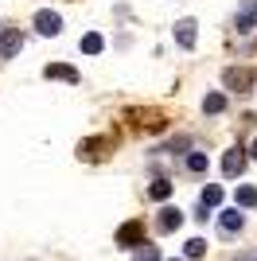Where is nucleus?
Segmentation results:
<instances>
[{
    "label": "nucleus",
    "mask_w": 257,
    "mask_h": 261,
    "mask_svg": "<svg viewBox=\"0 0 257 261\" xmlns=\"http://www.w3.org/2000/svg\"><path fill=\"white\" fill-rule=\"evenodd\" d=\"M140 257H144V261H160V257H156V250H152V246H144V253H140Z\"/></svg>",
    "instance_id": "obj_17"
},
{
    "label": "nucleus",
    "mask_w": 257,
    "mask_h": 261,
    "mask_svg": "<svg viewBox=\"0 0 257 261\" xmlns=\"http://www.w3.org/2000/svg\"><path fill=\"white\" fill-rule=\"evenodd\" d=\"M171 261H179V257H171Z\"/></svg>",
    "instance_id": "obj_19"
},
{
    "label": "nucleus",
    "mask_w": 257,
    "mask_h": 261,
    "mask_svg": "<svg viewBox=\"0 0 257 261\" xmlns=\"http://www.w3.org/2000/svg\"><path fill=\"white\" fill-rule=\"evenodd\" d=\"M203 253H207V242L203 238H191V242H187V257H203Z\"/></svg>",
    "instance_id": "obj_16"
},
{
    "label": "nucleus",
    "mask_w": 257,
    "mask_h": 261,
    "mask_svg": "<svg viewBox=\"0 0 257 261\" xmlns=\"http://www.w3.org/2000/svg\"><path fill=\"white\" fill-rule=\"evenodd\" d=\"M234 203H238V207H257V187L242 184V187L234 191Z\"/></svg>",
    "instance_id": "obj_10"
},
{
    "label": "nucleus",
    "mask_w": 257,
    "mask_h": 261,
    "mask_svg": "<svg viewBox=\"0 0 257 261\" xmlns=\"http://www.w3.org/2000/svg\"><path fill=\"white\" fill-rule=\"evenodd\" d=\"M218 222H222V234H234V230L246 226V218L238 215V207H234V211H222V218H218Z\"/></svg>",
    "instance_id": "obj_9"
},
{
    "label": "nucleus",
    "mask_w": 257,
    "mask_h": 261,
    "mask_svg": "<svg viewBox=\"0 0 257 261\" xmlns=\"http://www.w3.org/2000/svg\"><path fill=\"white\" fill-rule=\"evenodd\" d=\"M148 195H152V199H160V203H164V199L171 195V184H168V179H156V184L148 187Z\"/></svg>",
    "instance_id": "obj_14"
},
{
    "label": "nucleus",
    "mask_w": 257,
    "mask_h": 261,
    "mask_svg": "<svg viewBox=\"0 0 257 261\" xmlns=\"http://www.w3.org/2000/svg\"><path fill=\"white\" fill-rule=\"evenodd\" d=\"M175 43L187 47V51L195 47V20H179L175 23Z\"/></svg>",
    "instance_id": "obj_7"
},
{
    "label": "nucleus",
    "mask_w": 257,
    "mask_h": 261,
    "mask_svg": "<svg viewBox=\"0 0 257 261\" xmlns=\"http://www.w3.org/2000/svg\"><path fill=\"white\" fill-rule=\"evenodd\" d=\"M199 203H203V211H207V207H218V203H222V187H218V184L203 187V195H199Z\"/></svg>",
    "instance_id": "obj_11"
},
{
    "label": "nucleus",
    "mask_w": 257,
    "mask_h": 261,
    "mask_svg": "<svg viewBox=\"0 0 257 261\" xmlns=\"http://www.w3.org/2000/svg\"><path fill=\"white\" fill-rule=\"evenodd\" d=\"M43 74H47V78H59V82H70V86L78 82V70H74V66H66V63H51V66H43Z\"/></svg>",
    "instance_id": "obj_5"
},
{
    "label": "nucleus",
    "mask_w": 257,
    "mask_h": 261,
    "mask_svg": "<svg viewBox=\"0 0 257 261\" xmlns=\"http://www.w3.org/2000/svg\"><path fill=\"white\" fill-rule=\"evenodd\" d=\"M35 28H39V35H59L63 32V16L51 12V8H43V12H35Z\"/></svg>",
    "instance_id": "obj_1"
},
{
    "label": "nucleus",
    "mask_w": 257,
    "mask_h": 261,
    "mask_svg": "<svg viewBox=\"0 0 257 261\" xmlns=\"http://www.w3.org/2000/svg\"><path fill=\"white\" fill-rule=\"evenodd\" d=\"M156 226H160L164 234L179 230V226H183V211H179V207H164V211H160V222H156Z\"/></svg>",
    "instance_id": "obj_4"
},
{
    "label": "nucleus",
    "mask_w": 257,
    "mask_h": 261,
    "mask_svg": "<svg viewBox=\"0 0 257 261\" xmlns=\"http://www.w3.org/2000/svg\"><path fill=\"white\" fill-rule=\"evenodd\" d=\"M203 109H207V113H222V109H226V98H222V94H207V98H203Z\"/></svg>",
    "instance_id": "obj_13"
},
{
    "label": "nucleus",
    "mask_w": 257,
    "mask_h": 261,
    "mask_svg": "<svg viewBox=\"0 0 257 261\" xmlns=\"http://www.w3.org/2000/svg\"><path fill=\"white\" fill-rule=\"evenodd\" d=\"M249 156H253V160H257V141H253V144H249Z\"/></svg>",
    "instance_id": "obj_18"
},
{
    "label": "nucleus",
    "mask_w": 257,
    "mask_h": 261,
    "mask_svg": "<svg viewBox=\"0 0 257 261\" xmlns=\"http://www.w3.org/2000/svg\"><path fill=\"white\" fill-rule=\"evenodd\" d=\"M257 28V0H242V12H238V32L246 35Z\"/></svg>",
    "instance_id": "obj_2"
},
{
    "label": "nucleus",
    "mask_w": 257,
    "mask_h": 261,
    "mask_svg": "<svg viewBox=\"0 0 257 261\" xmlns=\"http://www.w3.org/2000/svg\"><path fill=\"white\" fill-rule=\"evenodd\" d=\"M23 47V35H20V28H12V32H4L0 35V59H12V55Z\"/></svg>",
    "instance_id": "obj_3"
},
{
    "label": "nucleus",
    "mask_w": 257,
    "mask_h": 261,
    "mask_svg": "<svg viewBox=\"0 0 257 261\" xmlns=\"http://www.w3.org/2000/svg\"><path fill=\"white\" fill-rule=\"evenodd\" d=\"M101 47H106V39H101V35H97V32L82 35V51H86V55H97V51H101Z\"/></svg>",
    "instance_id": "obj_12"
},
{
    "label": "nucleus",
    "mask_w": 257,
    "mask_h": 261,
    "mask_svg": "<svg viewBox=\"0 0 257 261\" xmlns=\"http://www.w3.org/2000/svg\"><path fill=\"white\" fill-rule=\"evenodd\" d=\"M140 234H144V226H140V222H125V226L117 230V246H137Z\"/></svg>",
    "instance_id": "obj_8"
},
{
    "label": "nucleus",
    "mask_w": 257,
    "mask_h": 261,
    "mask_svg": "<svg viewBox=\"0 0 257 261\" xmlns=\"http://www.w3.org/2000/svg\"><path fill=\"white\" fill-rule=\"evenodd\" d=\"M242 168H246V156H242V148H230V152L222 156V172L234 179V175H242Z\"/></svg>",
    "instance_id": "obj_6"
},
{
    "label": "nucleus",
    "mask_w": 257,
    "mask_h": 261,
    "mask_svg": "<svg viewBox=\"0 0 257 261\" xmlns=\"http://www.w3.org/2000/svg\"><path fill=\"white\" fill-rule=\"evenodd\" d=\"M187 168H191V172H207V168H211V160H207L203 152H191V156H187Z\"/></svg>",
    "instance_id": "obj_15"
}]
</instances>
